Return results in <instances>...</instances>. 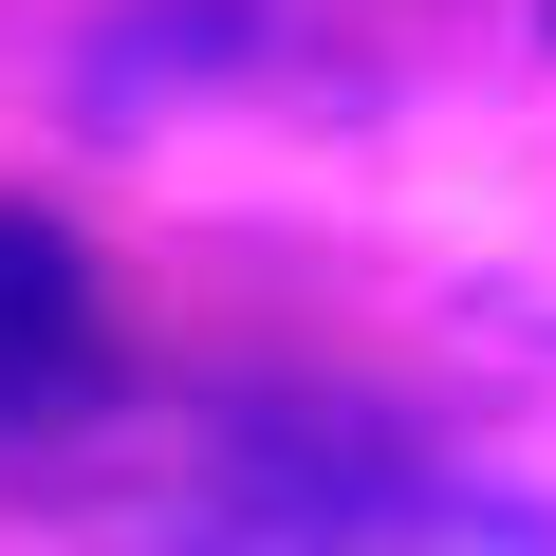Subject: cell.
<instances>
[{
    "mask_svg": "<svg viewBox=\"0 0 556 556\" xmlns=\"http://www.w3.org/2000/svg\"><path fill=\"white\" fill-rule=\"evenodd\" d=\"M112 390V298H93V260L38 223V204H0V445H38Z\"/></svg>",
    "mask_w": 556,
    "mask_h": 556,
    "instance_id": "cell-1",
    "label": "cell"
},
{
    "mask_svg": "<svg viewBox=\"0 0 556 556\" xmlns=\"http://www.w3.org/2000/svg\"><path fill=\"white\" fill-rule=\"evenodd\" d=\"M390 556H519V538H390Z\"/></svg>",
    "mask_w": 556,
    "mask_h": 556,
    "instance_id": "cell-2",
    "label": "cell"
}]
</instances>
